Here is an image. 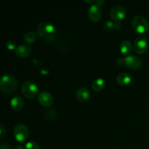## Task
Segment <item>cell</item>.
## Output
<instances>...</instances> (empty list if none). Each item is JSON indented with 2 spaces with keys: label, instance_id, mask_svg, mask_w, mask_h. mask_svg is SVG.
<instances>
[{
  "label": "cell",
  "instance_id": "cell-1",
  "mask_svg": "<svg viewBox=\"0 0 149 149\" xmlns=\"http://www.w3.org/2000/svg\"><path fill=\"white\" fill-rule=\"evenodd\" d=\"M37 33L41 39L47 42L54 41L56 36V30H55V26L47 22L42 23L39 25Z\"/></svg>",
  "mask_w": 149,
  "mask_h": 149
},
{
  "label": "cell",
  "instance_id": "cell-2",
  "mask_svg": "<svg viewBox=\"0 0 149 149\" xmlns=\"http://www.w3.org/2000/svg\"><path fill=\"white\" fill-rule=\"evenodd\" d=\"M17 81L16 79L10 74H4L0 81V89L5 94H12L16 90Z\"/></svg>",
  "mask_w": 149,
  "mask_h": 149
},
{
  "label": "cell",
  "instance_id": "cell-3",
  "mask_svg": "<svg viewBox=\"0 0 149 149\" xmlns=\"http://www.w3.org/2000/svg\"><path fill=\"white\" fill-rule=\"evenodd\" d=\"M132 29L139 33H146L149 29L148 20L141 15H137L132 20Z\"/></svg>",
  "mask_w": 149,
  "mask_h": 149
},
{
  "label": "cell",
  "instance_id": "cell-4",
  "mask_svg": "<svg viewBox=\"0 0 149 149\" xmlns=\"http://www.w3.org/2000/svg\"><path fill=\"white\" fill-rule=\"evenodd\" d=\"M39 89L36 84L30 81H25L21 87V92L23 95L29 99H33L37 95Z\"/></svg>",
  "mask_w": 149,
  "mask_h": 149
},
{
  "label": "cell",
  "instance_id": "cell-5",
  "mask_svg": "<svg viewBox=\"0 0 149 149\" xmlns=\"http://www.w3.org/2000/svg\"><path fill=\"white\" fill-rule=\"evenodd\" d=\"M29 132L27 127L23 124H19L15 127L14 136L15 139L19 142L25 141L29 138Z\"/></svg>",
  "mask_w": 149,
  "mask_h": 149
},
{
  "label": "cell",
  "instance_id": "cell-6",
  "mask_svg": "<svg viewBox=\"0 0 149 149\" xmlns=\"http://www.w3.org/2000/svg\"><path fill=\"white\" fill-rule=\"evenodd\" d=\"M87 15H88V17L90 20L94 23H97L99 20H101L102 16H103V12L98 5L93 4L89 7Z\"/></svg>",
  "mask_w": 149,
  "mask_h": 149
},
{
  "label": "cell",
  "instance_id": "cell-7",
  "mask_svg": "<svg viewBox=\"0 0 149 149\" xmlns=\"http://www.w3.org/2000/svg\"><path fill=\"white\" fill-rule=\"evenodd\" d=\"M134 50L138 54H143L148 49V42L146 38L138 36L135 39L133 43Z\"/></svg>",
  "mask_w": 149,
  "mask_h": 149
},
{
  "label": "cell",
  "instance_id": "cell-8",
  "mask_svg": "<svg viewBox=\"0 0 149 149\" xmlns=\"http://www.w3.org/2000/svg\"><path fill=\"white\" fill-rule=\"evenodd\" d=\"M111 17L115 21L118 22L123 20L126 16V10L125 7L120 5H116L111 9L110 12Z\"/></svg>",
  "mask_w": 149,
  "mask_h": 149
},
{
  "label": "cell",
  "instance_id": "cell-9",
  "mask_svg": "<svg viewBox=\"0 0 149 149\" xmlns=\"http://www.w3.org/2000/svg\"><path fill=\"white\" fill-rule=\"evenodd\" d=\"M141 64L142 63L140 58L134 55H128L125 58V65L130 69H138L141 68Z\"/></svg>",
  "mask_w": 149,
  "mask_h": 149
},
{
  "label": "cell",
  "instance_id": "cell-10",
  "mask_svg": "<svg viewBox=\"0 0 149 149\" xmlns=\"http://www.w3.org/2000/svg\"><path fill=\"white\" fill-rule=\"evenodd\" d=\"M39 102L42 106H49L53 103V97L49 92L43 91L39 94Z\"/></svg>",
  "mask_w": 149,
  "mask_h": 149
},
{
  "label": "cell",
  "instance_id": "cell-11",
  "mask_svg": "<svg viewBox=\"0 0 149 149\" xmlns=\"http://www.w3.org/2000/svg\"><path fill=\"white\" fill-rule=\"evenodd\" d=\"M31 53V48L26 45H21L15 49V55L19 58H26Z\"/></svg>",
  "mask_w": 149,
  "mask_h": 149
},
{
  "label": "cell",
  "instance_id": "cell-12",
  "mask_svg": "<svg viewBox=\"0 0 149 149\" xmlns=\"http://www.w3.org/2000/svg\"><path fill=\"white\" fill-rule=\"evenodd\" d=\"M24 106V101L20 96H15L10 100V107L15 111H19Z\"/></svg>",
  "mask_w": 149,
  "mask_h": 149
},
{
  "label": "cell",
  "instance_id": "cell-13",
  "mask_svg": "<svg viewBox=\"0 0 149 149\" xmlns=\"http://www.w3.org/2000/svg\"><path fill=\"white\" fill-rule=\"evenodd\" d=\"M90 91L86 87H80L77 92V97L79 101L80 102H85L88 100V99L90 98Z\"/></svg>",
  "mask_w": 149,
  "mask_h": 149
},
{
  "label": "cell",
  "instance_id": "cell-14",
  "mask_svg": "<svg viewBox=\"0 0 149 149\" xmlns=\"http://www.w3.org/2000/svg\"><path fill=\"white\" fill-rule=\"evenodd\" d=\"M132 81V77L129 74L121 73L116 77V82L121 86H127Z\"/></svg>",
  "mask_w": 149,
  "mask_h": 149
},
{
  "label": "cell",
  "instance_id": "cell-15",
  "mask_svg": "<svg viewBox=\"0 0 149 149\" xmlns=\"http://www.w3.org/2000/svg\"><path fill=\"white\" fill-rule=\"evenodd\" d=\"M132 49V45L130 41L125 40L121 43L120 51L123 55H128Z\"/></svg>",
  "mask_w": 149,
  "mask_h": 149
},
{
  "label": "cell",
  "instance_id": "cell-16",
  "mask_svg": "<svg viewBox=\"0 0 149 149\" xmlns=\"http://www.w3.org/2000/svg\"><path fill=\"white\" fill-rule=\"evenodd\" d=\"M105 86V81L102 78H97L92 83V88L94 91H101Z\"/></svg>",
  "mask_w": 149,
  "mask_h": 149
},
{
  "label": "cell",
  "instance_id": "cell-17",
  "mask_svg": "<svg viewBox=\"0 0 149 149\" xmlns=\"http://www.w3.org/2000/svg\"><path fill=\"white\" fill-rule=\"evenodd\" d=\"M24 40L25 42H27L29 44H32L35 42L36 39V35L34 32L33 31H29L27 32L26 34L24 35Z\"/></svg>",
  "mask_w": 149,
  "mask_h": 149
},
{
  "label": "cell",
  "instance_id": "cell-18",
  "mask_svg": "<svg viewBox=\"0 0 149 149\" xmlns=\"http://www.w3.org/2000/svg\"><path fill=\"white\" fill-rule=\"evenodd\" d=\"M6 47L7 49L13 50V49H16V43L13 40H8L6 42Z\"/></svg>",
  "mask_w": 149,
  "mask_h": 149
},
{
  "label": "cell",
  "instance_id": "cell-19",
  "mask_svg": "<svg viewBox=\"0 0 149 149\" xmlns=\"http://www.w3.org/2000/svg\"><path fill=\"white\" fill-rule=\"evenodd\" d=\"M26 149H39V148L36 143L31 141L26 144Z\"/></svg>",
  "mask_w": 149,
  "mask_h": 149
},
{
  "label": "cell",
  "instance_id": "cell-20",
  "mask_svg": "<svg viewBox=\"0 0 149 149\" xmlns=\"http://www.w3.org/2000/svg\"><path fill=\"white\" fill-rule=\"evenodd\" d=\"M6 134V129L2 124L0 125V139H2Z\"/></svg>",
  "mask_w": 149,
  "mask_h": 149
},
{
  "label": "cell",
  "instance_id": "cell-21",
  "mask_svg": "<svg viewBox=\"0 0 149 149\" xmlns=\"http://www.w3.org/2000/svg\"><path fill=\"white\" fill-rule=\"evenodd\" d=\"M33 64H34L35 66L38 67V68L40 66H42V62L37 59H33Z\"/></svg>",
  "mask_w": 149,
  "mask_h": 149
},
{
  "label": "cell",
  "instance_id": "cell-22",
  "mask_svg": "<svg viewBox=\"0 0 149 149\" xmlns=\"http://www.w3.org/2000/svg\"><path fill=\"white\" fill-rule=\"evenodd\" d=\"M113 28H114L115 29H117V30L120 29L121 28L120 23H119V22H116L115 23H113Z\"/></svg>",
  "mask_w": 149,
  "mask_h": 149
},
{
  "label": "cell",
  "instance_id": "cell-23",
  "mask_svg": "<svg viewBox=\"0 0 149 149\" xmlns=\"http://www.w3.org/2000/svg\"><path fill=\"white\" fill-rule=\"evenodd\" d=\"M0 149H10V147L7 144L1 143V146H0Z\"/></svg>",
  "mask_w": 149,
  "mask_h": 149
},
{
  "label": "cell",
  "instance_id": "cell-24",
  "mask_svg": "<svg viewBox=\"0 0 149 149\" xmlns=\"http://www.w3.org/2000/svg\"><path fill=\"white\" fill-rule=\"evenodd\" d=\"M116 63H117L119 65H122L123 63H125V60H122V58H119V59L116 61Z\"/></svg>",
  "mask_w": 149,
  "mask_h": 149
},
{
  "label": "cell",
  "instance_id": "cell-25",
  "mask_svg": "<svg viewBox=\"0 0 149 149\" xmlns=\"http://www.w3.org/2000/svg\"><path fill=\"white\" fill-rule=\"evenodd\" d=\"M45 69H42L41 70V74H47L48 73V71H45Z\"/></svg>",
  "mask_w": 149,
  "mask_h": 149
},
{
  "label": "cell",
  "instance_id": "cell-26",
  "mask_svg": "<svg viewBox=\"0 0 149 149\" xmlns=\"http://www.w3.org/2000/svg\"><path fill=\"white\" fill-rule=\"evenodd\" d=\"M15 149H24V148H23L22 146H17L15 147Z\"/></svg>",
  "mask_w": 149,
  "mask_h": 149
}]
</instances>
